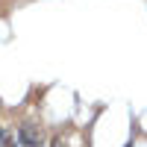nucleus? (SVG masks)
Masks as SVG:
<instances>
[{"label": "nucleus", "instance_id": "nucleus-1", "mask_svg": "<svg viewBox=\"0 0 147 147\" xmlns=\"http://www.w3.org/2000/svg\"><path fill=\"white\" fill-rule=\"evenodd\" d=\"M18 141L24 147H41V129L35 124H21L18 127Z\"/></svg>", "mask_w": 147, "mask_h": 147}, {"label": "nucleus", "instance_id": "nucleus-2", "mask_svg": "<svg viewBox=\"0 0 147 147\" xmlns=\"http://www.w3.org/2000/svg\"><path fill=\"white\" fill-rule=\"evenodd\" d=\"M3 147H15V138H12L9 127H3Z\"/></svg>", "mask_w": 147, "mask_h": 147}, {"label": "nucleus", "instance_id": "nucleus-3", "mask_svg": "<svg viewBox=\"0 0 147 147\" xmlns=\"http://www.w3.org/2000/svg\"><path fill=\"white\" fill-rule=\"evenodd\" d=\"M0 147H3V124H0Z\"/></svg>", "mask_w": 147, "mask_h": 147}]
</instances>
